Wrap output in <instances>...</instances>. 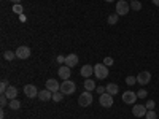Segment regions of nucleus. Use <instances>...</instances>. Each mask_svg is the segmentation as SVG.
<instances>
[{
    "label": "nucleus",
    "instance_id": "25",
    "mask_svg": "<svg viewBox=\"0 0 159 119\" xmlns=\"http://www.w3.org/2000/svg\"><path fill=\"white\" fill-rule=\"evenodd\" d=\"M145 119H157L156 111H154V110H148V111H147V114H145Z\"/></svg>",
    "mask_w": 159,
    "mask_h": 119
},
{
    "label": "nucleus",
    "instance_id": "26",
    "mask_svg": "<svg viewBox=\"0 0 159 119\" xmlns=\"http://www.w3.org/2000/svg\"><path fill=\"white\" fill-rule=\"evenodd\" d=\"M135 83H137V76H127V78H126V84L134 86Z\"/></svg>",
    "mask_w": 159,
    "mask_h": 119
},
{
    "label": "nucleus",
    "instance_id": "36",
    "mask_svg": "<svg viewBox=\"0 0 159 119\" xmlns=\"http://www.w3.org/2000/svg\"><path fill=\"white\" fill-rule=\"evenodd\" d=\"M153 3H154L156 7H159V0H153Z\"/></svg>",
    "mask_w": 159,
    "mask_h": 119
},
{
    "label": "nucleus",
    "instance_id": "2",
    "mask_svg": "<svg viewBox=\"0 0 159 119\" xmlns=\"http://www.w3.org/2000/svg\"><path fill=\"white\" fill-rule=\"evenodd\" d=\"M130 10V3L126 2V0H118L116 2V15L119 16H126Z\"/></svg>",
    "mask_w": 159,
    "mask_h": 119
},
{
    "label": "nucleus",
    "instance_id": "9",
    "mask_svg": "<svg viewBox=\"0 0 159 119\" xmlns=\"http://www.w3.org/2000/svg\"><path fill=\"white\" fill-rule=\"evenodd\" d=\"M15 52H16V57H18V59H29V57H30V48H29V46H24V45H22V46H19Z\"/></svg>",
    "mask_w": 159,
    "mask_h": 119
},
{
    "label": "nucleus",
    "instance_id": "6",
    "mask_svg": "<svg viewBox=\"0 0 159 119\" xmlns=\"http://www.w3.org/2000/svg\"><path fill=\"white\" fill-rule=\"evenodd\" d=\"M137 99H139L137 92H134V90H124L123 92V102L127 103V105H134Z\"/></svg>",
    "mask_w": 159,
    "mask_h": 119
},
{
    "label": "nucleus",
    "instance_id": "27",
    "mask_svg": "<svg viewBox=\"0 0 159 119\" xmlns=\"http://www.w3.org/2000/svg\"><path fill=\"white\" fill-rule=\"evenodd\" d=\"M22 5L21 3H16V5H13V11H15L16 13V15H22Z\"/></svg>",
    "mask_w": 159,
    "mask_h": 119
},
{
    "label": "nucleus",
    "instance_id": "11",
    "mask_svg": "<svg viewBox=\"0 0 159 119\" xmlns=\"http://www.w3.org/2000/svg\"><path fill=\"white\" fill-rule=\"evenodd\" d=\"M45 89H48V90H51L52 94H54V92H57V90H61V84L57 83V79H48L46 81V87Z\"/></svg>",
    "mask_w": 159,
    "mask_h": 119
},
{
    "label": "nucleus",
    "instance_id": "16",
    "mask_svg": "<svg viewBox=\"0 0 159 119\" xmlns=\"http://www.w3.org/2000/svg\"><path fill=\"white\" fill-rule=\"evenodd\" d=\"M105 89H107V92L110 95H116L118 92H119V86L116 84V83H110V84H107L105 86Z\"/></svg>",
    "mask_w": 159,
    "mask_h": 119
},
{
    "label": "nucleus",
    "instance_id": "35",
    "mask_svg": "<svg viewBox=\"0 0 159 119\" xmlns=\"http://www.w3.org/2000/svg\"><path fill=\"white\" fill-rule=\"evenodd\" d=\"M11 2H13V3H15V5H16V3H21V2H22V0H11Z\"/></svg>",
    "mask_w": 159,
    "mask_h": 119
},
{
    "label": "nucleus",
    "instance_id": "12",
    "mask_svg": "<svg viewBox=\"0 0 159 119\" xmlns=\"http://www.w3.org/2000/svg\"><path fill=\"white\" fill-rule=\"evenodd\" d=\"M57 75L64 79V81H65V79H70V67H67V65H61V67H59V70H57Z\"/></svg>",
    "mask_w": 159,
    "mask_h": 119
},
{
    "label": "nucleus",
    "instance_id": "10",
    "mask_svg": "<svg viewBox=\"0 0 159 119\" xmlns=\"http://www.w3.org/2000/svg\"><path fill=\"white\" fill-rule=\"evenodd\" d=\"M147 107L145 105H135L134 108H132V114H134L135 117H145V114H147Z\"/></svg>",
    "mask_w": 159,
    "mask_h": 119
},
{
    "label": "nucleus",
    "instance_id": "5",
    "mask_svg": "<svg viewBox=\"0 0 159 119\" xmlns=\"http://www.w3.org/2000/svg\"><path fill=\"white\" fill-rule=\"evenodd\" d=\"M92 100H94V99H92V94L89 90H84L83 94L78 97V103L81 105V107H89V105L92 103Z\"/></svg>",
    "mask_w": 159,
    "mask_h": 119
},
{
    "label": "nucleus",
    "instance_id": "21",
    "mask_svg": "<svg viewBox=\"0 0 159 119\" xmlns=\"http://www.w3.org/2000/svg\"><path fill=\"white\" fill-rule=\"evenodd\" d=\"M130 10L140 11V10H142V3L139 2V0H132V2H130Z\"/></svg>",
    "mask_w": 159,
    "mask_h": 119
},
{
    "label": "nucleus",
    "instance_id": "18",
    "mask_svg": "<svg viewBox=\"0 0 159 119\" xmlns=\"http://www.w3.org/2000/svg\"><path fill=\"white\" fill-rule=\"evenodd\" d=\"M83 86H84V90H89V92H91V90H94V89L97 87L94 79H89V78L84 79V84H83Z\"/></svg>",
    "mask_w": 159,
    "mask_h": 119
},
{
    "label": "nucleus",
    "instance_id": "13",
    "mask_svg": "<svg viewBox=\"0 0 159 119\" xmlns=\"http://www.w3.org/2000/svg\"><path fill=\"white\" fill-rule=\"evenodd\" d=\"M38 100L42 102H48V100H52V92L48 90V89H43L38 92Z\"/></svg>",
    "mask_w": 159,
    "mask_h": 119
},
{
    "label": "nucleus",
    "instance_id": "31",
    "mask_svg": "<svg viewBox=\"0 0 159 119\" xmlns=\"http://www.w3.org/2000/svg\"><path fill=\"white\" fill-rule=\"evenodd\" d=\"M113 62H115V60H113L111 57H105L102 64H103V65H107V67H111V65H113Z\"/></svg>",
    "mask_w": 159,
    "mask_h": 119
},
{
    "label": "nucleus",
    "instance_id": "8",
    "mask_svg": "<svg viewBox=\"0 0 159 119\" xmlns=\"http://www.w3.org/2000/svg\"><path fill=\"white\" fill-rule=\"evenodd\" d=\"M151 81V73L150 72H140L139 75H137V83L140 84V86H147L148 83Z\"/></svg>",
    "mask_w": 159,
    "mask_h": 119
},
{
    "label": "nucleus",
    "instance_id": "23",
    "mask_svg": "<svg viewBox=\"0 0 159 119\" xmlns=\"http://www.w3.org/2000/svg\"><path fill=\"white\" fill-rule=\"evenodd\" d=\"M118 18H119V15H116V13H115V15H110L108 16V24L110 25H115L118 22Z\"/></svg>",
    "mask_w": 159,
    "mask_h": 119
},
{
    "label": "nucleus",
    "instance_id": "19",
    "mask_svg": "<svg viewBox=\"0 0 159 119\" xmlns=\"http://www.w3.org/2000/svg\"><path fill=\"white\" fill-rule=\"evenodd\" d=\"M10 108H11V110H19V108H21V102H19L18 99L10 100Z\"/></svg>",
    "mask_w": 159,
    "mask_h": 119
},
{
    "label": "nucleus",
    "instance_id": "24",
    "mask_svg": "<svg viewBox=\"0 0 159 119\" xmlns=\"http://www.w3.org/2000/svg\"><path fill=\"white\" fill-rule=\"evenodd\" d=\"M145 107H147V110H154V108H156V102L151 100V99H148L147 103H145Z\"/></svg>",
    "mask_w": 159,
    "mask_h": 119
},
{
    "label": "nucleus",
    "instance_id": "17",
    "mask_svg": "<svg viewBox=\"0 0 159 119\" xmlns=\"http://www.w3.org/2000/svg\"><path fill=\"white\" fill-rule=\"evenodd\" d=\"M5 95H7L10 100L16 99V97H18V89H16L15 86H8V89H7V92H5Z\"/></svg>",
    "mask_w": 159,
    "mask_h": 119
},
{
    "label": "nucleus",
    "instance_id": "7",
    "mask_svg": "<svg viewBox=\"0 0 159 119\" xmlns=\"http://www.w3.org/2000/svg\"><path fill=\"white\" fill-rule=\"evenodd\" d=\"M24 95L25 97H29V99H35V97H38V89H37V86H34V84H25L24 86Z\"/></svg>",
    "mask_w": 159,
    "mask_h": 119
},
{
    "label": "nucleus",
    "instance_id": "4",
    "mask_svg": "<svg viewBox=\"0 0 159 119\" xmlns=\"http://www.w3.org/2000/svg\"><path fill=\"white\" fill-rule=\"evenodd\" d=\"M99 103L102 105L103 108H110V107H113V103H115L113 95H110L108 92H105V94H102V95L99 97Z\"/></svg>",
    "mask_w": 159,
    "mask_h": 119
},
{
    "label": "nucleus",
    "instance_id": "32",
    "mask_svg": "<svg viewBox=\"0 0 159 119\" xmlns=\"http://www.w3.org/2000/svg\"><path fill=\"white\" fill-rule=\"evenodd\" d=\"M96 90H97V94H99V95H102V94H105V92H107V89H105V87H102V86L96 87Z\"/></svg>",
    "mask_w": 159,
    "mask_h": 119
},
{
    "label": "nucleus",
    "instance_id": "22",
    "mask_svg": "<svg viewBox=\"0 0 159 119\" xmlns=\"http://www.w3.org/2000/svg\"><path fill=\"white\" fill-rule=\"evenodd\" d=\"M64 95H65V94H62L61 90H57V92H54V94H52V100H54V102H62V100H64Z\"/></svg>",
    "mask_w": 159,
    "mask_h": 119
},
{
    "label": "nucleus",
    "instance_id": "20",
    "mask_svg": "<svg viewBox=\"0 0 159 119\" xmlns=\"http://www.w3.org/2000/svg\"><path fill=\"white\" fill-rule=\"evenodd\" d=\"M15 57H16V52H13V51H5V52H3V59H5V60H10V62H11Z\"/></svg>",
    "mask_w": 159,
    "mask_h": 119
},
{
    "label": "nucleus",
    "instance_id": "28",
    "mask_svg": "<svg viewBox=\"0 0 159 119\" xmlns=\"http://www.w3.org/2000/svg\"><path fill=\"white\" fill-rule=\"evenodd\" d=\"M147 95H148V92L145 90V89H139L137 90V97L139 99H147Z\"/></svg>",
    "mask_w": 159,
    "mask_h": 119
},
{
    "label": "nucleus",
    "instance_id": "1",
    "mask_svg": "<svg viewBox=\"0 0 159 119\" xmlns=\"http://www.w3.org/2000/svg\"><path fill=\"white\" fill-rule=\"evenodd\" d=\"M75 90H76V84H75V81L65 79V81H62V83H61V92H62V94L70 95V94H73Z\"/></svg>",
    "mask_w": 159,
    "mask_h": 119
},
{
    "label": "nucleus",
    "instance_id": "33",
    "mask_svg": "<svg viewBox=\"0 0 159 119\" xmlns=\"http://www.w3.org/2000/svg\"><path fill=\"white\" fill-rule=\"evenodd\" d=\"M56 60H57L61 65H62V64H65V57H64V56H57V57H56Z\"/></svg>",
    "mask_w": 159,
    "mask_h": 119
},
{
    "label": "nucleus",
    "instance_id": "30",
    "mask_svg": "<svg viewBox=\"0 0 159 119\" xmlns=\"http://www.w3.org/2000/svg\"><path fill=\"white\" fill-rule=\"evenodd\" d=\"M7 89H8V83L5 81V79H3V81L0 83V92H2V94H5V92H7Z\"/></svg>",
    "mask_w": 159,
    "mask_h": 119
},
{
    "label": "nucleus",
    "instance_id": "3",
    "mask_svg": "<svg viewBox=\"0 0 159 119\" xmlns=\"http://www.w3.org/2000/svg\"><path fill=\"white\" fill-rule=\"evenodd\" d=\"M94 75H96L97 79H105L108 76V67H107V65H103V64L94 65Z\"/></svg>",
    "mask_w": 159,
    "mask_h": 119
},
{
    "label": "nucleus",
    "instance_id": "15",
    "mask_svg": "<svg viewBox=\"0 0 159 119\" xmlns=\"http://www.w3.org/2000/svg\"><path fill=\"white\" fill-rule=\"evenodd\" d=\"M80 75L81 76H84V78H89L91 75H94V67H92V65H83L81 67V72H80Z\"/></svg>",
    "mask_w": 159,
    "mask_h": 119
},
{
    "label": "nucleus",
    "instance_id": "14",
    "mask_svg": "<svg viewBox=\"0 0 159 119\" xmlns=\"http://www.w3.org/2000/svg\"><path fill=\"white\" fill-rule=\"evenodd\" d=\"M78 56L76 54H69L67 57H65V65H67V67H70V68H73L75 65H78Z\"/></svg>",
    "mask_w": 159,
    "mask_h": 119
},
{
    "label": "nucleus",
    "instance_id": "29",
    "mask_svg": "<svg viewBox=\"0 0 159 119\" xmlns=\"http://www.w3.org/2000/svg\"><path fill=\"white\" fill-rule=\"evenodd\" d=\"M0 105H2V108L8 105V97H7L5 94H2V95H0Z\"/></svg>",
    "mask_w": 159,
    "mask_h": 119
},
{
    "label": "nucleus",
    "instance_id": "37",
    "mask_svg": "<svg viewBox=\"0 0 159 119\" xmlns=\"http://www.w3.org/2000/svg\"><path fill=\"white\" fill-rule=\"evenodd\" d=\"M105 2H108V3H111V2H118V0H105Z\"/></svg>",
    "mask_w": 159,
    "mask_h": 119
},
{
    "label": "nucleus",
    "instance_id": "34",
    "mask_svg": "<svg viewBox=\"0 0 159 119\" xmlns=\"http://www.w3.org/2000/svg\"><path fill=\"white\" fill-rule=\"evenodd\" d=\"M19 19H21V22H24L25 21V16L24 15H19Z\"/></svg>",
    "mask_w": 159,
    "mask_h": 119
}]
</instances>
